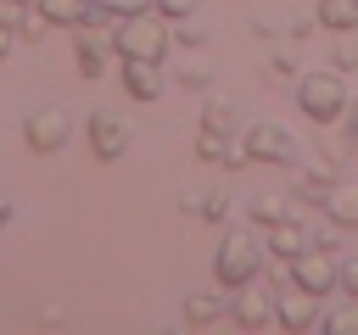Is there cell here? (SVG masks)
<instances>
[{"label": "cell", "instance_id": "1", "mask_svg": "<svg viewBox=\"0 0 358 335\" xmlns=\"http://www.w3.org/2000/svg\"><path fill=\"white\" fill-rule=\"evenodd\" d=\"M112 50L129 61V56H145V61H162L168 50V17L151 6V11H134V17H117L112 22Z\"/></svg>", "mask_w": 358, "mask_h": 335}, {"label": "cell", "instance_id": "2", "mask_svg": "<svg viewBox=\"0 0 358 335\" xmlns=\"http://www.w3.org/2000/svg\"><path fill=\"white\" fill-rule=\"evenodd\" d=\"M296 100H302V112H308L313 123H336V117H347V106H352L347 78H341L336 67H313V73H302V78H296Z\"/></svg>", "mask_w": 358, "mask_h": 335}, {"label": "cell", "instance_id": "3", "mask_svg": "<svg viewBox=\"0 0 358 335\" xmlns=\"http://www.w3.org/2000/svg\"><path fill=\"white\" fill-rule=\"evenodd\" d=\"M213 274H218V285H224V290H235V285L257 279V274H263V246H257L246 229H229V234H224V246L213 251Z\"/></svg>", "mask_w": 358, "mask_h": 335}, {"label": "cell", "instance_id": "4", "mask_svg": "<svg viewBox=\"0 0 358 335\" xmlns=\"http://www.w3.org/2000/svg\"><path fill=\"white\" fill-rule=\"evenodd\" d=\"M241 145H246V156H252V162H285V168H296V162H302V145H296V134H291L285 123H274V117H257V123H246Z\"/></svg>", "mask_w": 358, "mask_h": 335}, {"label": "cell", "instance_id": "5", "mask_svg": "<svg viewBox=\"0 0 358 335\" xmlns=\"http://www.w3.org/2000/svg\"><path fill=\"white\" fill-rule=\"evenodd\" d=\"M22 140H28V151H62L67 140H73V112L62 106V100H45V106H34L28 117H22Z\"/></svg>", "mask_w": 358, "mask_h": 335}, {"label": "cell", "instance_id": "6", "mask_svg": "<svg viewBox=\"0 0 358 335\" xmlns=\"http://www.w3.org/2000/svg\"><path fill=\"white\" fill-rule=\"evenodd\" d=\"M291 279H296L302 290L324 296V290H336V279H341V257L324 251V246H308L302 257H291Z\"/></svg>", "mask_w": 358, "mask_h": 335}, {"label": "cell", "instance_id": "7", "mask_svg": "<svg viewBox=\"0 0 358 335\" xmlns=\"http://www.w3.org/2000/svg\"><path fill=\"white\" fill-rule=\"evenodd\" d=\"M129 145H134V128H129L117 112H90V151H95L101 162L129 156Z\"/></svg>", "mask_w": 358, "mask_h": 335}, {"label": "cell", "instance_id": "8", "mask_svg": "<svg viewBox=\"0 0 358 335\" xmlns=\"http://www.w3.org/2000/svg\"><path fill=\"white\" fill-rule=\"evenodd\" d=\"M274 279L263 285V279H246V285H235V302H229V318L241 324V329H263L268 318H274Z\"/></svg>", "mask_w": 358, "mask_h": 335}, {"label": "cell", "instance_id": "9", "mask_svg": "<svg viewBox=\"0 0 358 335\" xmlns=\"http://www.w3.org/2000/svg\"><path fill=\"white\" fill-rule=\"evenodd\" d=\"M274 318L291 329V335H308V329H319V296L313 290H302V285H291V290H280L274 296Z\"/></svg>", "mask_w": 358, "mask_h": 335}, {"label": "cell", "instance_id": "10", "mask_svg": "<svg viewBox=\"0 0 358 335\" xmlns=\"http://www.w3.org/2000/svg\"><path fill=\"white\" fill-rule=\"evenodd\" d=\"M112 56H117V50H112V34H101V28H78V34H73V61H78L84 78H101Z\"/></svg>", "mask_w": 358, "mask_h": 335}, {"label": "cell", "instance_id": "11", "mask_svg": "<svg viewBox=\"0 0 358 335\" xmlns=\"http://www.w3.org/2000/svg\"><path fill=\"white\" fill-rule=\"evenodd\" d=\"M319 212H324L336 229H352V223H358V179H341V173H336L330 190L319 195Z\"/></svg>", "mask_w": 358, "mask_h": 335}, {"label": "cell", "instance_id": "12", "mask_svg": "<svg viewBox=\"0 0 358 335\" xmlns=\"http://www.w3.org/2000/svg\"><path fill=\"white\" fill-rule=\"evenodd\" d=\"M308 246H313V229H308V218H296V212H291V218L268 223V251H274V257H285V262H291V257H302Z\"/></svg>", "mask_w": 358, "mask_h": 335}, {"label": "cell", "instance_id": "13", "mask_svg": "<svg viewBox=\"0 0 358 335\" xmlns=\"http://www.w3.org/2000/svg\"><path fill=\"white\" fill-rule=\"evenodd\" d=\"M162 61H145V56H129L123 61V89L134 95V100H157L162 95Z\"/></svg>", "mask_w": 358, "mask_h": 335}, {"label": "cell", "instance_id": "14", "mask_svg": "<svg viewBox=\"0 0 358 335\" xmlns=\"http://www.w3.org/2000/svg\"><path fill=\"white\" fill-rule=\"evenodd\" d=\"M330 179H336V156H330V151H313V156L296 162V195L319 201V195L330 190Z\"/></svg>", "mask_w": 358, "mask_h": 335}, {"label": "cell", "instance_id": "15", "mask_svg": "<svg viewBox=\"0 0 358 335\" xmlns=\"http://www.w3.org/2000/svg\"><path fill=\"white\" fill-rule=\"evenodd\" d=\"M196 156L201 162H224V168H246V145H235V134H218V128H201L196 134Z\"/></svg>", "mask_w": 358, "mask_h": 335}, {"label": "cell", "instance_id": "16", "mask_svg": "<svg viewBox=\"0 0 358 335\" xmlns=\"http://www.w3.org/2000/svg\"><path fill=\"white\" fill-rule=\"evenodd\" d=\"M229 201H235L229 190H185V195H179V207H185V212L213 218V223H224V218H229Z\"/></svg>", "mask_w": 358, "mask_h": 335}, {"label": "cell", "instance_id": "17", "mask_svg": "<svg viewBox=\"0 0 358 335\" xmlns=\"http://www.w3.org/2000/svg\"><path fill=\"white\" fill-rule=\"evenodd\" d=\"M201 128L235 134V128H241V106H235L229 95H207V100H201Z\"/></svg>", "mask_w": 358, "mask_h": 335}, {"label": "cell", "instance_id": "18", "mask_svg": "<svg viewBox=\"0 0 358 335\" xmlns=\"http://www.w3.org/2000/svg\"><path fill=\"white\" fill-rule=\"evenodd\" d=\"M324 28H336V34H352L358 28V0H319V11H313Z\"/></svg>", "mask_w": 358, "mask_h": 335}, {"label": "cell", "instance_id": "19", "mask_svg": "<svg viewBox=\"0 0 358 335\" xmlns=\"http://www.w3.org/2000/svg\"><path fill=\"white\" fill-rule=\"evenodd\" d=\"M280 218H291V195H280V190H274V195H268V190L252 195V223L268 229V223H280Z\"/></svg>", "mask_w": 358, "mask_h": 335}, {"label": "cell", "instance_id": "20", "mask_svg": "<svg viewBox=\"0 0 358 335\" xmlns=\"http://www.w3.org/2000/svg\"><path fill=\"white\" fill-rule=\"evenodd\" d=\"M185 318H190V324H213V318H224V290H196V296L185 302Z\"/></svg>", "mask_w": 358, "mask_h": 335}, {"label": "cell", "instance_id": "21", "mask_svg": "<svg viewBox=\"0 0 358 335\" xmlns=\"http://www.w3.org/2000/svg\"><path fill=\"white\" fill-rule=\"evenodd\" d=\"M39 11H45L50 22H67V28H78V22H84V11H90V0H39Z\"/></svg>", "mask_w": 358, "mask_h": 335}, {"label": "cell", "instance_id": "22", "mask_svg": "<svg viewBox=\"0 0 358 335\" xmlns=\"http://www.w3.org/2000/svg\"><path fill=\"white\" fill-rule=\"evenodd\" d=\"M45 28H56V22L39 11V0H34V6H22V17H17V39H45Z\"/></svg>", "mask_w": 358, "mask_h": 335}, {"label": "cell", "instance_id": "23", "mask_svg": "<svg viewBox=\"0 0 358 335\" xmlns=\"http://www.w3.org/2000/svg\"><path fill=\"white\" fill-rule=\"evenodd\" d=\"M179 84H185V89H207V84H213V67L196 61V56H185V61H179Z\"/></svg>", "mask_w": 358, "mask_h": 335}, {"label": "cell", "instance_id": "24", "mask_svg": "<svg viewBox=\"0 0 358 335\" xmlns=\"http://www.w3.org/2000/svg\"><path fill=\"white\" fill-rule=\"evenodd\" d=\"M330 67H336V73L358 67V39H352V34H336V45H330Z\"/></svg>", "mask_w": 358, "mask_h": 335}, {"label": "cell", "instance_id": "25", "mask_svg": "<svg viewBox=\"0 0 358 335\" xmlns=\"http://www.w3.org/2000/svg\"><path fill=\"white\" fill-rule=\"evenodd\" d=\"M319 329H330V335H358V307H341V313H324V318H319Z\"/></svg>", "mask_w": 358, "mask_h": 335}, {"label": "cell", "instance_id": "26", "mask_svg": "<svg viewBox=\"0 0 358 335\" xmlns=\"http://www.w3.org/2000/svg\"><path fill=\"white\" fill-rule=\"evenodd\" d=\"M252 34H257V39H280V34H291V17H268V11H257V17H252Z\"/></svg>", "mask_w": 358, "mask_h": 335}, {"label": "cell", "instance_id": "27", "mask_svg": "<svg viewBox=\"0 0 358 335\" xmlns=\"http://www.w3.org/2000/svg\"><path fill=\"white\" fill-rule=\"evenodd\" d=\"M173 34H179V45H207V22H201L196 11H190V17H179V28H173Z\"/></svg>", "mask_w": 358, "mask_h": 335}, {"label": "cell", "instance_id": "28", "mask_svg": "<svg viewBox=\"0 0 358 335\" xmlns=\"http://www.w3.org/2000/svg\"><path fill=\"white\" fill-rule=\"evenodd\" d=\"M90 6H101V11H112V17H134V11H151V0H90Z\"/></svg>", "mask_w": 358, "mask_h": 335}, {"label": "cell", "instance_id": "29", "mask_svg": "<svg viewBox=\"0 0 358 335\" xmlns=\"http://www.w3.org/2000/svg\"><path fill=\"white\" fill-rule=\"evenodd\" d=\"M336 290H347V296L358 302V257H341V279H336Z\"/></svg>", "mask_w": 358, "mask_h": 335}, {"label": "cell", "instance_id": "30", "mask_svg": "<svg viewBox=\"0 0 358 335\" xmlns=\"http://www.w3.org/2000/svg\"><path fill=\"white\" fill-rule=\"evenodd\" d=\"M296 73V50H274V61H268V78H291Z\"/></svg>", "mask_w": 358, "mask_h": 335}, {"label": "cell", "instance_id": "31", "mask_svg": "<svg viewBox=\"0 0 358 335\" xmlns=\"http://www.w3.org/2000/svg\"><path fill=\"white\" fill-rule=\"evenodd\" d=\"M151 6H157L168 22H179V17H190V11H196V0H151Z\"/></svg>", "mask_w": 358, "mask_h": 335}, {"label": "cell", "instance_id": "32", "mask_svg": "<svg viewBox=\"0 0 358 335\" xmlns=\"http://www.w3.org/2000/svg\"><path fill=\"white\" fill-rule=\"evenodd\" d=\"M11 45H17V28H11V22H0V61L11 56Z\"/></svg>", "mask_w": 358, "mask_h": 335}, {"label": "cell", "instance_id": "33", "mask_svg": "<svg viewBox=\"0 0 358 335\" xmlns=\"http://www.w3.org/2000/svg\"><path fill=\"white\" fill-rule=\"evenodd\" d=\"M347 134H352V145H358V106H347Z\"/></svg>", "mask_w": 358, "mask_h": 335}, {"label": "cell", "instance_id": "34", "mask_svg": "<svg viewBox=\"0 0 358 335\" xmlns=\"http://www.w3.org/2000/svg\"><path fill=\"white\" fill-rule=\"evenodd\" d=\"M6 218H11V195L0 190V223H6Z\"/></svg>", "mask_w": 358, "mask_h": 335}]
</instances>
